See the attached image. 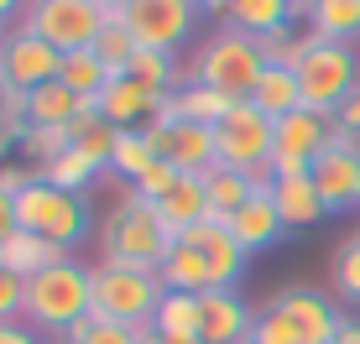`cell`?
Here are the masks:
<instances>
[{"instance_id":"1","label":"cell","mask_w":360,"mask_h":344,"mask_svg":"<svg viewBox=\"0 0 360 344\" xmlns=\"http://www.w3.org/2000/svg\"><path fill=\"white\" fill-rule=\"evenodd\" d=\"M94 313V282L84 261H58L27 282V308L21 318L47 339H68L84 318Z\"/></svg>"},{"instance_id":"2","label":"cell","mask_w":360,"mask_h":344,"mask_svg":"<svg viewBox=\"0 0 360 344\" xmlns=\"http://www.w3.org/2000/svg\"><path fill=\"white\" fill-rule=\"evenodd\" d=\"M105 261L110 266H131V272H162L167 251H172V230L157 219V209L141 199V193L126 183V193H120L115 214L105 219Z\"/></svg>"},{"instance_id":"3","label":"cell","mask_w":360,"mask_h":344,"mask_svg":"<svg viewBox=\"0 0 360 344\" xmlns=\"http://www.w3.org/2000/svg\"><path fill=\"white\" fill-rule=\"evenodd\" d=\"M262 73H266V58H262V47H256V37H245L235 27H219L214 37H204V47L193 53L188 79L230 94V100H251Z\"/></svg>"},{"instance_id":"4","label":"cell","mask_w":360,"mask_h":344,"mask_svg":"<svg viewBox=\"0 0 360 344\" xmlns=\"http://www.w3.org/2000/svg\"><path fill=\"white\" fill-rule=\"evenodd\" d=\"M89 282H94V318H110L126 329L152 324L167 298L157 272H131V266H110V261L89 266Z\"/></svg>"},{"instance_id":"5","label":"cell","mask_w":360,"mask_h":344,"mask_svg":"<svg viewBox=\"0 0 360 344\" xmlns=\"http://www.w3.org/2000/svg\"><path fill=\"white\" fill-rule=\"evenodd\" d=\"M16 219H21V230H32V235L73 251V245L89 235L94 214H89V199H84V193H63L47 178H32L27 188L16 193Z\"/></svg>"},{"instance_id":"6","label":"cell","mask_w":360,"mask_h":344,"mask_svg":"<svg viewBox=\"0 0 360 344\" xmlns=\"http://www.w3.org/2000/svg\"><path fill=\"white\" fill-rule=\"evenodd\" d=\"M297 84H303V110L314 115H334L345 105V94L360 84V63L350 42H324V37H308V53L297 63Z\"/></svg>"},{"instance_id":"7","label":"cell","mask_w":360,"mask_h":344,"mask_svg":"<svg viewBox=\"0 0 360 344\" xmlns=\"http://www.w3.org/2000/svg\"><path fill=\"white\" fill-rule=\"evenodd\" d=\"M271 136H277V120L262 115L251 100H240L225 120L214 126V146H219V167L251 172V178L271 183Z\"/></svg>"},{"instance_id":"8","label":"cell","mask_w":360,"mask_h":344,"mask_svg":"<svg viewBox=\"0 0 360 344\" xmlns=\"http://www.w3.org/2000/svg\"><path fill=\"white\" fill-rule=\"evenodd\" d=\"M21 27L42 42H53L58 53H84V47H94L99 27H105V11L94 0H27Z\"/></svg>"},{"instance_id":"9","label":"cell","mask_w":360,"mask_h":344,"mask_svg":"<svg viewBox=\"0 0 360 344\" xmlns=\"http://www.w3.org/2000/svg\"><path fill=\"white\" fill-rule=\"evenodd\" d=\"M329 141H334L329 115L292 110L288 120H277V136H271V178H303V172H314V162L329 152Z\"/></svg>"},{"instance_id":"10","label":"cell","mask_w":360,"mask_h":344,"mask_svg":"<svg viewBox=\"0 0 360 344\" xmlns=\"http://www.w3.org/2000/svg\"><path fill=\"white\" fill-rule=\"evenodd\" d=\"M120 16H126V27L136 32L141 47L178 53V47L188 42L193 21H198V6H193V0H131Z\"/></svg>"},{"instance_id":"11","label":"cell","mask_w":360,"mask_h":344,"mask_svg":"<svg viewBox=\"0 0 360 344\" xmlns=\"http://www.w3.org/2000/svg\"><path fill=\"white\" fill-rule=\"evenodd\" d=\"M58 73H63V53H58L53 42H42V37H32L27 27L0 42V79H6L16 94L42 89V84H53Z\"/></svg>"},{"instance_id":"12","label":"cell","mask_w":360,"mask_h":344,"mask_svg":"<svg viewBox=\"0 0 360 344\" xmlns=\"http://www.w3.org/2000/svg\"><path fill=\"white\" fill-rule=\"evenodd\" d=\"M314 188H319V199H324L329 214L360 209V141H350L340 126H334L329 152L314 162Z\"/></svg>"},{"instance_id":"13","label":"cell","mask_w":360,"mask_h":344,"mask_svg":"<svg viewBox=\"0 0 360 344\" xmlns=\"http://www.w3.org/2000/svg\"><path fill=\"white\" fill-rule=\"evenodd\" d=\"M157 157L172 162L188 178H204L209 167H219V146H214V126H193V120H172V126H146Z\"/></svg>"},{"instance_id":"14","label":"cell","mask_w":360,"mask_h":344,"mask_svg":"<svg viewBox=\"0 0 360 344\" xmlns=\"http://www.w3.org/2000/svg\"><path fill=\"white\" fill-rule=\"evenodd\" d=\"M198 339L204 344H245L256 329V308L235 287H209L198 292Z\"/></svg>"},{"instance_id":"15","label":"cell","mask_w":360,"mask_h":344,"mask_svg":"<svg viewBox=\"0 0 360 344\" xmlns=\"http://www.w3.org/2000/svg\"><path fill=\"white\" fill-rule=\"evenodd\" d=\"M271 303L297 324L303 344H334V334H340V318L345 313L334 308V298H329V292H319V287H282Z\"/></svg>"},{"instance_id":"16","label":"cell","mask_w":360,"mask_h":344,"mask_svg":"<svg viewBox=\"0 0 360 344\" xmlns=\"http://www.w3.org/2000/svg\"><path fill=\"white\" fill-rule=\"evenodd\" d=\"M157 105H162V94H152L146 84H136L126 73V79H110V89L99 94L94 110H99V120L115 126V131H141V120H152Z\"/></svg>"},{"instance_id":"17","label":"cell","mask_w":360,"mask_h":344,"mask_svg":"<svg viewBox=\"0 0 360 344\" xmlns=\"http://www.w3.org/2000/svg\"><path fill=\"white\" fill-rule=\"evenodd\" d=\"M230 235L240 240V251H245V256H256V251H271V245H282L288 225H282L277 204H271V183H266V188L256 193V199L245 204V209H240V214L230 219Z\"/></svg>"},{"instance_id":"18","label":"cell","mask_w":360,"mask_h":344,"mask_svg":"<svg viewBox=\"0 0 360 344\" xmlns=\"http://www.w3.org/2000/svg\"><path fill=\"white\" fill-rule=\"evenodd\" d=\"M266 183L251 178V172H235V167H209L204 172V193H209V219L214 225H230L235 214H240L245 204L262 193Z\"/></svg>"},{"instance_id":"19","label":"cell","mask_w":360,"mask_h":344,"mask_svg":"<svg viewBox=\"0 0 360 344\" xmlns=\"http://www.w3.org/2000/svg\"><path fill=\"white\" fill-rule=\"evenodd\" d=\"M271 204H277L288 230H308L319 219H329V209L314 188V172H303V178H271Z\"/></svg>"},{"instance_id":"20","label":"cell","mask_w":360,"mask_h":344,"mask_svg":"<svg viewBox=\"0 0 360 344\" xmlns=\"http://www.w3.org/2000/svg\"><path fill=\"white\" fill-rule=\"evenodd\" d=\"M157 277H162V287H167V292H193V298L214 287L209 256L198 251V240H193V235H178V240H172V251H167V261H162V272H157Z\"/></svg>"},{"instance_id":"21","label":"cell","mask_w":360,"mask_h":344,"mask_svg":"<svg viewBox=\"0 0 360 344\" xmlns=\"http://www.w3.org/2000/svg\"><path fill=\"white\" fill-rule=\"evenodd\" d=\"M188 235L198 240V251L209 256V272H214V287H235L245 272V251H240V240L230 235V225H193Z\"/></svg>"},{"instance_id":"22","label":"cell","mask_w":360,"mask_h":344,"mask_svg":"<svg viewBox=\"0 0 360 344\" xmlns=\"http://www.w3.org/2000/svg\"><path fill=\"white\" fill-rule=\"evenodd\" d=\"M225 27L245 32V37H266L277 27H308V21H303V11H297L292 0H235Z\"/></svg>"},{"instance_id":"23","label":"cell","mask_w":360,"mask_h":344,"mask_svg":"<svg viewBox=\"0 0 360 344\" xmlns=\"http://www.w3.org/2000/svg\"><path fill=\"white\" fill-rule=\"evenodd\" d=\"M157 219L172 230V235H188L193 225H209V193H204V178H183L167 199H157Z\"/></svg>"},{"instance_id":"24","label":"cell","mask_w":360,"mask_h":344,"mask_svg":"<svg viewBox=\"0 0 360 344\" xmlns=\"http://www.w3.org/2000/svg\"><path fill=\"white\" fill-rule=\"evenodd\" d=\"M251 105L262 110V115L271 120H288L292 110H303V84H297V68H271L256 79V89H251Z\"/></svg>"},{"instance_id":"25","label":"cell","mask_w":360,"mask_h":344,"mask_svg":"<svg viewBox=\"0 0 360 344\" xmlns=\"http://www.w3.org/2000/svg\"><path fill=\"white\" fill-rule=\"evenodd\" d=\"M0 256H6V272H16V277H27V282H32L37 272H47V266L68 261L63 245L42 240V235H32V230H16V235L0 245Z\"/></svg>"},{"instance_id":"26","label":"cell","mask_w":360,"mask_h":344,"mask_svg":"<svg viewBox=\"0 0 360 344\" xmlns=\"http://www.w3.org/2000/svg\"><path fill=\"white\" fill-rule=\"evenodd\" d=\"M79 115H84V100L63 79H53V84H42V89L27 94V120L32 126H73Z\"/></svg>"},{"instance_id":"27","label":"cell","mask_w":360,"mask_h":344,"mask_svg":"<svg viewBox=\"0 0 360 344\" xmlns=\"http://www.w3.org/2000/svg\"><path fill=\"white\" fill-rule=\"evenodd\" d=\"M308 32L324 42H350L360 37V0H314L308 6Z\"/></svg>"},{"instance_id":"28","label":"cell","mask_w":360,"mask_h":344,"mask_svg":"<svg viewBox=\"0 0 360 344\" xmlns=\"http://www.w3.org/2000/svg\"><path fill=\"white\" fill-rule=\"evenodd\" d=\"M58 79H63L84 105H99V94L110 89V68H105V58H99L94 47H84V53H63V73H58Z\"/></svg>"},{"instance_id":"29","label":"cell","mask_w":360,"mask_h":344,"mask_svg":"<svg viewBox=\"0 0 360 344\" xmlns=\"http://www.w3.org/2000/svg\"><path fill=\"white\" fill-rule=\"evenodd\" d=\"M94 53L105 58L110 79H126V73H131L141 42H136V32L126 27V16H105V27H99V37H94Z\"/></svg>"},{"instance_id":"30","label":"cell","mask_w":360,"mask_h":344,"mask_svg":"<svg viewBox=\"0 0 360 344\" xmlns=\"http://www.w3.org/2000/svg\"><path fill=\"white\" fill-rule=\"evenodd\" d=\"M172 105H178V115L193 120V126H219L240 100H230V94H219V89H209V84H193L188 79L178 94H172Z\"/></svg>"},{"instance_id":"31","label":"cell","mask_w":360,"mask_h":344,"mask_svg":"<svg viewBox=\"0 0 360 344\" xmlns=\"http://www.w3.org/2000/svg\"><path fill=\"white\" fill-rule=\"evenodd\" d=\"M131 79L146 84L152 94H178L183 84H188V73H178V58L172 53H157V47H141L131 63Z\"/></svg>"},{"instance_id":"32","label":"cell","mask_w":360,"mask_h":344,"mask_svg":"<svg viewBox=\"0 0 360 344\" xmlns=\"http://www.w3.org/2000/svg\"><path fill=\"white\" fill-rule=\"evenodd\" d=\"M99 162H89V157L79 152V146H68L63 157H53L47 167H37V178H47L53 188H63V193H89V183L99 178Z\"/></svg>"},{"instance_id":"33","label":"cell","mask_w":360,"mask_h":344,"mask_svg":"<svg viewBox=\"0 0 360 344\" xmlns=\"http://www.w3.org/2000/svg\"><path fill=\"white\" fill-rule=\"evenodd\" d=\"M152 162H157V146L146 136V126L141 131H115V152H110V172H115V178L136 183Z\"/></svg>"},{"instance_id":"34","label":"cell","mask_w":360,"mask_h":344,"mask_svg":"<svg viewBox=\"0 0 360 344\" xmlns=\"http://www.w3.org/2000/svg\"><path fill=\"white\" fill-rule=\"evenodd\" d=\"M198 298L193 292H167L162 298V308H157V318H152V329L162 339H198Z\"/></svg>"},{"instance_id":"35","label":"cell","mask_w":360,"mask_h":344,"mask_svg":"<svg viewBox=\"0 0 360 344\" xmlns=\"http://www.w3.org/2000/svg\"><path fill=\"white\" fill-rule=\"evenodd\" d=\"M308 27H277V32H266V37H256V47H262V58L271 68H297L303 63V53H308Z\"/></svg>"},{"instance_id":"36","label":"cell","mask_w":360,"mask_h":344,"mask_svg":"<svg viewBox=\"0 0 360 344\" xmlns=\"http://www.w3.org/2000/svg\"><path fill=\"white\" fill-rule=\"evenodd\" d=\"M68 146H73V131H68V126H32L27 141H21V152H27L37 167H47L53 157H63Z\"/></svg>"},{"instance_id":"37","label":"cell","mask_w":360,"mask_h":344,"mask_svg":"<svg viewBox=\"0 0 360 344\" xmlns=\"http://www.w3.org/2000/svg\"><path fill=\"white\" fill-rule=\"evenodd\" d=\"M334 287L345 303H360V235L340 240V251H334Z\"/></svg>"},{"instance_id":"38","label":"cell","mask_w":360,"mask_h":344,"mask_svg":"<svg viewBox=\"0 0 360 344\" xmlns=\"http://www.w3.org/2000/svg\"><path fill=\"white\" fill-rule=\"evenodd\" d=\"M251 344H303V334H297V324L288 313L271 303V308L256 313V329H251Z\"/></svg>"},{"instance_id":"39","label":"cell","mask_w":360,"mask_h":344,"mask_svg":"<svg viewBox=\"0 0 360 344\" xmlns=\"http://www.w3.org/2000/svg\"><path fill=\"white\" fill-rule=\"evenodd\" d=\"M63 344H136V329H126V324H110V318H84L79 329L63 339Z\"/></svg>"},{"instance_id":"40","label":"cell","mask_w":360,"mask_h":344,"mask_svg":"<svg viewBox=\"0 0 360 344\" xmlns=\"http://www.w3.org/2000/svg\"><path fill=\"white\" fill-rule=\"evenodd\" d=\"M183 178H188V172H178V167H172V162H162V157H157V162H152V167H146V172H141V178H136V183H131V188H136V193H141V199H146V204H157V199H167V193H172V188H178V183H183Z\"/></svg>"},{"instance_id":"41","label":"cell","mask_w":360,"mask_h":344,"mask_svg":"<svg viewBox=\"0 0 360 344\" xmlns=\"http://www.w3.org/2000/svg\"><path fill=\"white\" fill-rule=\"evenodd\" d=\"M73 146H79V152L89 157V162H99V167L110 172V152H115V126H105V120H94V126L84 131V136L73 141Z\"/></svg>"},{"instance_id":"42","label":"cell","mask_w":360,"mask_h":344,"mask_svg":"<svg viewBox=\"0 0 360 344\" xmlns=\"http://www.w3.org/2000/svg\"><path fill=\"white\" fill-rule=\"evenodd\" d=\"M21 308H27V277H16V272H0V324L21 318Z\"/></svg>"},{"instance_id":"43","label":"cell","mask_w":360,"mask_h":344,"mask_svg":"<svg viewBox=\"0 0 360 344\" xmlns=\"http://www.w3.org/2000/svg\"><path fill=\"white\" fill-rule=\"evenodd\" d=\"M329 120H334V126H340V131H345V136H350V141H360V84H355L350 94H345V105L334 110Z\"/></svg>"},{"instance_id":"44","label":"cell","mask_w":360,"mask_h":344,"mask_svg":"<svg viewBox=\"0 0 360 344\" xmlns=\"http://www.w3.org/2000/svg\"><path fill=\"white\" fill-rule=\"evenodd\" d=\"M0 344H47L37 334L32 324H21V318H11V324H0Z\"/></svg>"},{"instance_id":"45","label":"cell","mask_w":360,"mask_h":344,"mask_svg":"<svg viewBox=\"0 0 360 344\" xmlns=\"http://www.w3.org/2000/svg\"><path fill=\"white\" fill-rule=\"evenodd\" d=\"M16 230H21V219H16V193H6V188H0V245L16 235Z\"/></svg>"},{"instance_id":"46","label":"cell","mask_w":360,"mask_h":344,"mask_svg":"<svg viewBox=\"0 0 360 344\" xmlns=\"http://www.w3.org/2000/svg\"><path fill=\"white\" fill-rule=\"evenodd\" d=\"M334 344H360V318H355V313L340 318V334H334Z\"/></svg>"},{"instance_id":"47","label":"cell","mask_w":360,"mask_h":344,"mask_svg":"<svg viewBox=\"0 0 360 344\" xmlns=\"http://www.w3.org/2000/svg\"><path fill=\"white\" fill-rule=\"evenodd\" d=\"M193 6H198V11H209V16H230L235 0H193Z\"/></svg>"},{"instance_id":"48","label":"cell","mask_w":360,"mask_h":344,"mask_svg":"<svg viewBox=\"0 0 360 344\" xmlns=\"http://www.w3.org/2000/svg\"><path fill=\"white\" fill-rule=\"evenodd\" d=\"M16 100H21V94H16V89H11V84H6V79H0V120H6V110H11V105H16Z\"/></svg>"},{"instance_id":"49","label":"cell","mask_w":360,"mask_h":344,"mask_svg":"<svg viewBox=\"0 0 360 344\" xmlns=\"http://www.w3.org/2000/svg\"><path fill=\"white\" fill-rule=\"evenodd\" d=\"M136 344H167L162 334H157V329L152 324H141V329H136Z\"/></svg>"},{"instance_id":"50","label":"cell","mask_w":360,"mask_h":344,"mask_svg":"<svg viewBox=\"0 0 360 344\" xmlns=\"http://www.w3.org/2000/svg\"><path fill=\"white\" fill-rule=\"evenodd\" d=\"M94 6H99V11H105V16H120V11H126V6H131V0H94Z\"/></svg>"},{"instance_id":"51","label":"cell","mask_w":360,"mask_h":344,"mask_svg":"<svg viewBox=\"0 0 360 344\" xmlns=\"http://www.w3.org/2000/svg\"><path fill=\"white\" fill-rule=\"evenodd\" d=\"M16 11H27L21 0H0V27H6V16H16Z\"/></svg>"},{"instance_id":"52","label":"cell","mask_w":360,"mask_h":344,"mask_svg":"<svg viewBox=\"0 0 360 344\" xmlns=\"http://www.w3.org/2000/svg\"><path fill=\"white\" fill-rule=\"evenodd\" d=\"M292 6H297V11H303V21H308V6H314V0H292Z\"/></svg>"},{"instance_id":"53","label":"cell","mask_w":360,"mask_h":344,"mask_svg":"<svg viewBox=\"0 0 360 344\" xmlns=\"http://www.w3.org/2000/svg\"><path fill=\"white\" fill-rule=\"evenodd\" d=\"M167 344H204V339H167Z\"/></svg>"},{"instance_id":"54","label":"cell","mask_w":360,"mask_h":344,"mask_svg":"<svg viewBox=\"0 0 360 344\" xmlns=\"http://www.w3.org/2000/svg\"><path fill=\"white\" fill-rule=\"evenodd\" d=\"M0 272H6V256H0Z\"/></svg>"},{"instance_id":"55","label":"cell","mask_w":360,"mask_h":344,"mask_svg":"<svg viewBox=\"0 0 360 344\" xmlns=\"http://www.w3.org/2000/svg\"><path fill=\"white\" fill-rule=\"evenodd\" d=\"M0 42H6V37H0Z\"/></svg>"},{"instance_id":"56","label":"cell","mask_w":360,"mask_h":344,"mask_svg":"<svg viewBox=\"0 0 360 344\" xmlns=\"http://www.w3.org/2000/svg\"><path fill=\"white\" fill-rule=\"evenodd\" d=\"M245 344H251V339H245Z\"/></svg>"}]
</instances>
